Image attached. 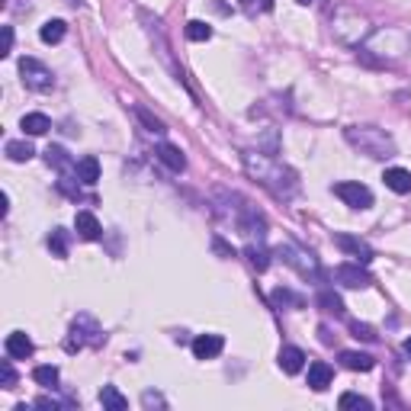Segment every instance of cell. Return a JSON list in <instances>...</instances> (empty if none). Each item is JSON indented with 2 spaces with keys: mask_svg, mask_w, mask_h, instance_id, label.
Masks as SVG:
<instances>
[{
  "mask_svg": "<svg viewBox=\"0 0 411 411\" xmlns=\"http://www.w3.org/2000/svg\"><path fill=\"white\" fill-rule=\"evenodd\" d=\"M241 161H244V170H248V177H254L260 187H267L273 196H279V199H289V196L299 190V177H296V170L286 168V164H279L273 154L244 151Z\"/></svg>",
  "mask_w": 411,
  "mask_h": 411,
  "instance_id": "obj_1",
  "label": "cell"
},
{
  "mask_svg": "<svg viewBox=\"0 0 411 411\" xmlns=\"http://www.w3.org/2000/svg\"><path fill=\"white\" fill-rule=\"evenodd\" d=\"M344 139H347L360 154H366V158L383 161V158H392V154H395L392 135L379 126H350V129H344Z\"/></svg>",
  "mask_w": 411,
  "mask_h": 411,
  "instance_id": "obj_2",
  "label": "cell"
},
{
  "mask_svg": "<svg viewBox=\"0 0 411 411\" xmlns=\"http://www.w3.org/2000/svg\"><path fill=\"white\" fill-rule=\"evenodd\" d=\"M279 257H283V264H289L293 267L299 277H321V270H318V260H315V254L312 251H306V248H299V244H279Z\"/></svg>",
  "mask_w": 411,
  "mask_h": 411,
  "instance_id": "obj_3",
  "label": "cell"
},
{
  "mask_svg": "<svg viewBox=\"0 0 411 411\" xmlns=\"http://www.w3.org/2000/svg\"><path fill=\"white\" fill-rule=\"evenodd\" d=\"M100 341H103V335H100L97 321L87 318V315H81V318L71 325L68 341H64V350H68V354H77V350H84L87 344H100Z\"/></svg>",
  "mask_w": 411,
  "mask_h": 411,
  "instance_id": "obj_4",
  "label": "cell"
},
{
  "mask_svg": "<svg viewBox=\"0 0 411 411\" xmlns=\"http://www.w3.org/2000/svg\"><path fill=\"white\" fill-rule=\"evenodd\" d=\"M20 74H23V84L35 93H49L52 87H55V74H52V68H45V64L35 62V58H23Z\"/></svg>",
  "mask_w": 411,
  "mask_h": 411,
  "instance_id": "obj_5",
  "label": "cell"
},
{
  "mask_svg": "<svg viewBox=\"0 0 411 411\" xmlns=\"http://www.w3.org/2000/svg\"><path fill=\"white\" fill-rule=\"evenodd\" d=\"M235 225H238V231L241 235H248L254 241H264V235H267V216L257 209V206H251V202H244L241 199V206H238V216H235Z\"/></svg>",
  "mask_w": 411,
  "mask_h": 411,
  "instance_id": "obj_6",
  "label": "cell"
},
{
  "mask_svg": "<svg viewBox=\"0 0 411 411\" xmlns=\"http://www.w3.org/2000/svg\"><path fill=\"white\" fill-rule=\"evenodd\" d=\"M335 196L344 202V206H350V209H369V206H373V190L360 180L335 183Z\"/></svg>",
  "mask_w": 411,
  "mask_h": 411,
  "instance_id": "obj_7",
  "label": "cell"
},
{
  "mask_svg": "<svg viewBox=\"0 0 411 411\" xmlns=\"http://www.w3.org/2000/svg\"><path fill=\"white\" fill-rule=\"evenodd\" d=\"M335 283L347 286V289H366L373 286V277L366 273V264H341L335 267Z\"/></svg>",
  "mask_w": 411,
  "mask_h": 411,
  "instance_id": "obj_8",
  "label": "cell"
},
{
  "mask_svg": "<svg viewBox=\"0 0 411 411\" xmlns=\"http://www.w3.org/2000/svg\"><path fill=\"white\" fill-rule=\"evenodd\" d=\"M335 244L341 248L347 257H354L357 264H369L373 260V248H369L363 238H357V235H347V231H341V235H335Z\"/></svg>",
  "mask_w": 411,
  "mask_h": 411,
  "instance_id": "obj_9",
  "label": "cell"
},
{
  "mask_svg": "<svg viewBox=\"0 0 411 411\" xmlns=\"http://www.w3.org/2000/svg\"><path fill=\"white\" fill-rule=\"evenodd\" d=\"M154 154H158L161 164L170 168L174 174H183V170H187V154H183L177 145H170V141H161V145L154 148Z\"/></svg>",
  "mask_w": 411,
  "mask_h": 411,
  "instance_id": "obj_10",
  "label": "cell"
},
{
  "mask_svg": "<svg viewBox=\"0 0 411 411\" xmlns=\"http://www.w3.org/2000/svg\"><path fill=\"white\" fill-rule=\"evenodd\" d=\"M225 350V337L222 335H199L193 341V357L196 360H212Z\"/></svg>",
  "mask_w": 411,
  "mask_h": 411,
  "instance_id": "obj_11",
  "label": "cell"
},
{
  "mask_svg": "<svg viewBox=\"0 0 411 411\" xmlns=\"http://www.w3.org/2000/svg\"><path fill=\"white\" fill-rule=\"evenodd\" d=\"M4 350H7V357H13V360H26V357H33L35 344H33V337H29L26 331H13V335H7Z\"/></svg>",
  "mask_w": 411,
  "mask_h": 411,
  "instance_id": "obj_12",
  "label": "cell"
},
{
  "mask_svg": "<svg viewBox=\"0 0 411 411\" xmlns=\"http://www.w3.org/2000/svg\"><path fill=\"white\" fill-rule=\"evenodd\" d=\"M277 363H279V369H283V373L296 376V373H302V366H306V354H302L299 347H293V344H286V347H279Z\"/></svg>",
  "mask_w": 411,
  "mask_h": 411,
  "instance_id": "obj_13",
  "label": "cell"
},
{
  "mask_svg": "<svg viewBox=\"0 0 411 411\" xmlns=\"http://www.w3.org/2000/svg\"><path fill=\"white\" fill-rule=\"evenodd\" d=\"M74 228H77V235L84 238V241H97L100 235H103V225H100V219L93 216V212H77L74 216Z\"/></svg>",
  "mask_w": 411,
  "mask_h": 411,
  "instance_id": "obj_14",
  "label": "cell"
},
{
  "mask_svg": "<svg viewBox=\"0 0 411 411\" xmlns=\"http://www.w3.org/2000/svg\"><path fill=\"white\" fill-rule=\"evenodd\" d=\"M331 379H335V369L328 366L325 360H315V363H308V389H315V392H325L328 386H331Z\"/></svg>",
  "mask_w": 411,
  "mask_h": 411,
  "instance_id": "obj_15",
  "label": "cell"
},
{
  "mask_svg": "<svg viewBox=\"0 0 411 411\" xmlns=\"http://www.w3.org/2000/svg\"><path fill=\"white\" fill-rule=\"evenodd\" d=\"M45 158H49V168H55L62 177H68V174H77V164L68 158V151H64L62 145H52L49 151H45Z\"/></svg>",
  "mask_w": 411,
  "mask_h": 411,
  "instance_id": "obj_16",
  "label": "cell"
},
{
  "mask_svg": "<svg viewBox=\"0 0 411 411\" xmlns=\"http://www.w3.org/2000/svg\"><path fill=\"white\" fill-rule=\"evenodd\" d=\"M315 306H318L325 315H335V318L344 315V299L335 293V289H321V293L315 296Z\"/></svg>",
  "mask_w": 411,
  "mask_h": 411,
  "instance_id": "obj_17",
  "label": "cell"
},
{
  "mask_svg": "<svg viewBox=\"0 0 411 411\" xmlns=\"http://www.w3.org/2000/svg\"><path fill=\"white\" fill-rule=\"evenodd\" d=\"M383 180H386V187L392 190V193H411V170H405V168H389L383 174Z\"/></svg>",
  "mask_w": 411,
  "mask_h": 411,
  "instance_id": "obj_18",
  "label": "cell"
},
{
  "mask_svg": "<svg viewBox=\"0 0 411 411\" xmlns=\"http://www.w3.org/2000/svg\"><path fill=\"white\" fill-rule=\"evenodd\" d=\"M20 129L26 135H45L52 129V119L45 116V112H26V116L20 119Z\"/></svg>",
  "mask_w": 411,
  "mask_h": 411,
  "instance_id": "obj_19",
  "label": "cell"
},
{
  "mask_svg": "<svg viewBox=\"0 0 411 411\" xmlns=\"http://www.w3.org/2000/svg\"><path fill=\"white\" fill-rule=\"evenodd\" d=\"M77 180L84 183V187H93V183L100 180V161L93 158V154L77 161Z\"/></svg>",
  "mask_w": 411,
  "mask_h": 411,
  "instance_id": "obj_20",
  "label": "cell"
},
{
  "mask_svg": "<svg viewBox=\"0 0 411 411\" xmlns=\"http://www.w3.org/2000/svg\"><path fill=\"white\" fill-rule=\"evenodd\" d=\"M341 363L347 369H354V373H369V369L376 366V360L369 354H360V350H344L341 354Z\"/></svg>",
  "mask_w": 411,
  "mask_h": 411,
  "instance_id": "obj_21",
  "label": "cell"
},
{
  "mask_svg": "<svg viewBox=\"0 0 411 411\" xmlns=\"http://www.w3.org/2000/svg\"><path fill=\"white\" fill-rule=\"evenodd\" d=\"M244 257L251 260V267L257 273H264L267 267H270V251L264 248V241H251L248 248H244Z\"/></svg>",
  "mask_w": 411,
  "mask_h": 411,
  "instance_id": "obj_22",
  "label": "cell"
},
{
  "mask_svg": "<svg viewBox=\"0 0 411 411\" xmlns=\"http://www.w3.org/2000/svg\"><path fill=\"white\" fill-rule=\"evenodd\" d=\"M100 405H103L106 411H126L129 408V398L122 395L116 386H103V389H100Z\"/></svg>",
  "mask_w": 411,
  "mask_h": 411,
  "instance_id": "obj_23",
  "label": "cell"
},
{
  "mask_svg": "<svg viewBox=\"0 0 411 411\" xmlns=\"http://www.w3.org/2000/svg\"><path fill=\"white\" fill-rule=\"evenodd\" d=\"M64 35H68V23L64 20H49L42 29H39V39H42L45 45H58Z\"/></svg>",
  "mask_w": 411,
  "mask_h": 411,
  "instance_id": "obj_24",
  "label": "cell"
},
{
  "mask_svg": "<svg viewBox=\"0 0 411 411\" xmlns=\"http://www.w3.org/2000/svg\"><path fill=\"white\" fill-rule=\"evenodd\" d=\"M270 302H273L277 308H299V306H302V296H296L293 289L279 286V289H273V293H270Z\"/></svg>",
  "mask_w": 411,
  "mask_h": 411,
  "instance_id": "obj_25",
  "label": "cell"
},
{
  "mask_svg": "<svg viewBox=\"0 0 411 411\" xmlns=\"http://www.w3.org/2000/svg\"><path fill=\"white\" fill-rule=\"evenodd\" d=\"M187 39L190 42H209L212 39V26L202 20H190L187 23Z\"/></svg>",
  "mask_w": 411,
  "mask_h": 411,
  "instance_id": "obj_26",
  "label": "cell"
},
{
  "mask_svg": "<svg viewBox=\"0 0 411 411\" xmlns=\"http://www.w3.org/2000/svg\"><path fill=\"white\" fill-rule=\"evenodd\" d=\"M132 112H135V116H139V122H141V126L148 129V132H154V135H164V122H161V119L154 116V112H148L145 106H132Z\"/></svg>",
  "mask_w": 411,
  "mask_h": 411,
  "instance_id": "obj_27",
  "label": "cell"
},
{
  "mask_svg": "<svg viewBox=\"0 0 411 411\" xmlns=\"http://www.w3.org/2000/svg\"><path fill=\"white\" fill-rule=\"evenodd\" d=\"M68 231L64 228H52V235H49V248H52V254L55 257H68Z\"/></svg>",
  "mask_w": 411,
  "mask_h": 411,
  "instance_id": "obj_28",
  "label": "cell"
},
{
  "mask_svg": "<svg viewBox=\"0 0 411 411\" xmlns=\"http://www.w3.org/2000/svg\"><path fill=\"white\" fill-rule=\"evenodd\" d=\"M33 154H35V151H33V145H29V141H7V158L16 161V164L29 161Z\"/></svg>",
  "mask_w": 411,
  "mask_h": 411,
  "instance_id": "obj_29",
  "label": "cell"
},
{
  "mask_svg": "<svg viewBox=\"0 0 411 411\" xmlns=\"http://www.w3.org/2000/svg\"><path fill=\"white\" fill-rule=\"evenodd\" d=\"M33 379L39 386H45V389H55V386H58V366H35Z\"/></svg>",
  "mask_w": 411,
  "mask_h": 411,
  "instance_id": "obj_30",
  "label": "cell"
},
{
  "mask_svg": "<svg viewBox=\"0 0 411 411\" xmlns=\"http://www.w3.org/2000/svg\"><path fill=\"white\" fill-rule=\"evenodd\" d=\"M337 405H341V408H363V411L373 408V402H369L366 395H360V392H344V395L337 398Z\"/></svg>",
  "mask_w": 411,
  "mask_h": 411,
  "instance_id": "obj_31",
  "label": "cell"
},
{
  "mask_svg": "<svg viewBox=\"0 0 411 411\" xmlns=\"http://www.w3.org/2000/svg\"><path fill=\"white\" fill-rule=\"evenodd\" d=\"M350 335H354L357 337V341H366V344H373V341H376V331H373V328H369V325H360V321H350Z\"/></svg>",
  "mask_w": 411,
  "mask_h": 411,
  "instance_id": "obj_32",
  "label": "cell"
},
{
  "mask_svg": "<svg viewBox=\"0 0 411 411\" xmlns=\"http://www.w3.org/2000/svg\"><path fill=\"white\" fill-rule=\"evenodd\" d=\"M0 379H4V389H13L16 386V373H13V357L0 363Z\"/></svg>",
  "mask_w": 411,
  "mask_h": 411,
  "instance_id": "obj_33",
  "label": "cell"
},
{
  "mask_svg": "<svg viewBox=\"0 0 411 411\" xmlns=\"http://www.w3.org/2000/svg\"><path fill=\"white\" fill-rule=\"evenodd\" d=\"M141 405H145V408H151V405H158V408H164V395H161V392H145V395H141Z\"/></svg>",
  "mask_w": 411,
  "mask_h": 411,
  "instance_id": "obj_34",
  "label": "cell"
},
{
  "mask_svg": "<svg viewBox=\"0 0 411 411\" xmlns=\"http://www.w3.org/2000/svg\"><path fill=\"white\" fill-rule=\"evenodd\" d=\"M10 52H13V26H4V52L0 55L7 58Z\"/></svg>",
  "mask_w": 411,
  "mask_h": 411,
  "instance_id": "obj_35",
  "label": "cell"
},
{
  "mask_svg": "<svg viewBox=\"0 0 411 411\" xmlns=\"http://www.w3.org/2000/svg\"><path fill=\"white\" fill-rule=\"evenodd\" d=\"M35 408H45V411H58V408H62V405H58L55 398L42 395V398H35Z\"/></svg>",
  "mask_w": 411,
  "mask_h": 411,
  "instance_id": "obj_36",
  "label": "cell"
},
{
  "mask_svg": "<svg viewBox=\"0 0 411 411\" xmlns=\"http://www.w3.org/2000/svg\"><path fill=\"white\" fill-rule=\"evenodd\" d=\"M212 248H216V251L222 254V257H235V251H231V248L222 241V238H212Z\"/></svg>",
  "mask_w": 411,
  "mask_h": 411,
  "instance_id": "obj_37",
  "label": "cell"
},
{
  "mask_svg": "<svg viewBox=\"0 0 411 411\" xmlns=\"http://www.w3.org/2000/svg\"><path fill=\"white\" fill-rule=\"evenodd\" d=\"M241 7H244V13H248V16H254V13H257V7H254V0H241Z\"/></svg>",
  "mask_w": 411,
  "mask_h": 411,
  "instance_id": "obj_38",
  "label": "cell"
},
{
  "mask_svg": "<svg viewBox=\"0 0 411 411\" xmlns=\"http://www.w3.org/2000/svg\"><path fill=\"white\" fill-rule=\"evenodd\" d=\"M260 10H267V13H270V10H273V0H260Z\"/></svg>",
  "mask_w": 411,
  "mask_h": 411,
  "instance_id": "obj_39",
  "label": "cell"
},
{
  "mask_svg": "<svg viewBox=\"0 0 411 411\" xmlns=\"http://www.w3.org/2000/svg\"><path fill=\"white\" fill-rule=\"evenodd\" d=\"M405 354L411 357V337H408V341H405Z\"/></svg>",
  "mask_w": 411,
  "mask_h": 411,
  "instance_id": "obj_40",
  "label": "cell"
},
{
  "mask_svg": "<svg viewBox=\"0 0 411 411\" xmlns=\"http://www.w3.org/2000/svg\"><path fill=\"white\" fill-rule=\"evenodd\" d=\"M299 4H302V7H306V4H312V0H299Z\"/></svg>",
  "mask_w": 411,
  "mask_h": 411,
  "instance_id": "obj_41",
  "label": "cell"
}]
</instances>
